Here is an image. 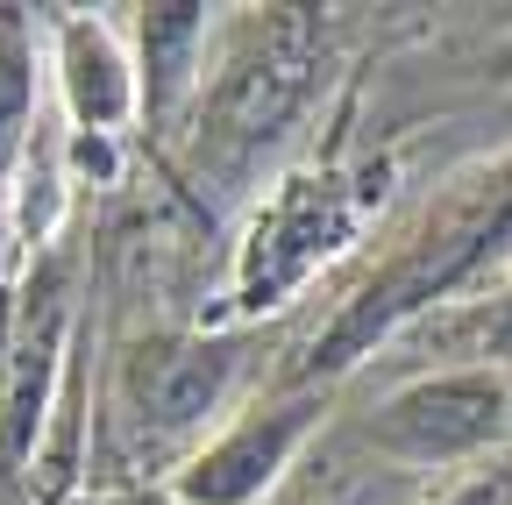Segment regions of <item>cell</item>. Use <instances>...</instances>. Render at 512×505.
<instances>
[{
    "instance_id": "2",
    "label": "cell",
    "mask_w": 512,
    "mask_h": 505,
    "mask_svg": "<svg viewBox=\"0 0 512 505\" xmlns=\"http://www.w3.org/2000/svg\"><path fill=\"white\" fill-rule=\"evenodd\" d=\"M392 193V164H320V171H292L278 178V193L256 207L235 271L221 292V321H256V313H278L285 299L306 292V278L320 264H335L342 249L363 235V221L384 207Z\"/></svg>"
},
{
    "instance_id": "4",
    "label": "cell",
    "mask_w": 512,
    "mask_h": 505,
    "mask_svg": "<svg viewBox=\"0 0 512 505\" xmlns=\"http://www.w3.org/2000/svg\"><path fill=\"white\" fill-rule=\"evenodd\" d=\"M512 434V377L498 363H456L399 385L370 413V449L399 470L477 463Z\"/></svg>"
},
{
    "instance_id": "9",
    "label": "cell",
    "mask_w": 512,
    "mask_h": 505,
    "mask_svg": "<svg viewBox=\"0 0 512 505\" xmlns=\"http://www.w3.org/2000/svg\"><path fill=\"white\" fill-rule=\"evenodd\" d=\"M136 43H143V65H136V114H150L157 129L200 100L207 79V8L200 0H157V8H136Z\"/></svg>"
},
{
    "instance_id": "12",
    "label": "cell",
    "mask_w": 512,
    "mask_h": 505,
    "mask_svg": "<svg viewBox=\"0 0 512 505\" xmlns=\"http://www.w3.org/2000/svg\"><path fill=\"white\" fill-rule=\"evenodd\" d=\"M491 349H512V292L491 306ZM491 349H484V356H491Z\"/></svg>"
},
{
    "instance_id": "3",
    "label": "cell",
    "mask_w": 512,
    "mask_h": 505,
    "mask_svg": "<svg viewBox=\"0 0 512 505\" xmlns=\"http://www.w3.org/2000/svg\"><path fill=\"white\" fill-rule=\"evenodd\" d=\"M320 50H328V22L313 8H264L235 29L228 57L192 100V143L207 171H242L271 136H285V121L313 93Z\"/></svg>"
},
{
    "instance_id": "6",
    "label": "cell",
    "mask_w": 512,
    "mask_h": 505,
    "mask_svg": "<svg viewBox=\"0 0 512 505\" xmlns=\"http://www.w3.org/2000/svg\"><path fill=\"white\" fill-rule=\"evenodd\" d=\"M320 406H328V392H285L271 406H249L235 413L214 441H200L178 470H171V505H264L278 491V477L299 463V449L313 441L320 427Z\"/></svg>"
},
{
    "instance_id": "11",
    "label": "cell",
    "mask_w": 512,
    "mask_h": 505,
    "mask_svg": "<svg viewBox=\"0 0 512 505\" xmlns=\"http://www.w3.org/2000/svg\"><path fill=\"white\" fill-rule=\"evenodd\" d=\"M427 505H512V463L505 470H484V477H463L456 491H441Z\"/></svg>"
},
{
    "instance_id": "1",
    "label": "cell",
    "mask_w": 512,
    "mask_h": 505,
    "mask_svg": "<svg viewBox=\"0 0 512 505\" xmlns=\"http://www.w3.org/2000/svg\"><path fill=\"white\" fill-rule=\"evenodd\" d=\"M505 264H512V171H498L491 185L463 193L441 221H427L356 299H342V313L328 321V335L313 342L306 377H342L349 363L377 356V342H392L406 321L434 313L441 299L477 292Z\"/></svg>"
},
{
    "instance_id": "8",
    "label": "cell",
    "mask_w": 512,
    "mask_h": 505,
    "mask_svg": "<svg viewBox=\"0 0 512 505\" xmlns=\"http://www.w3.org/2000/svg\"><path fill=\"white\" fill-rule=\"evenodd\" d=\"M50 72L57 100L72 114V136H121L136 121V57L100 15H57L50 29Z\"/></svg>"
},
{
    "instance_id": "10",
    "label": "cell",
    "mask_w": 512,
    "mask_h": 505,
    "mask_svg": "<svg viewBox=\"0 0 512 505\" xmlns=\"http://www.w3.org/2000/svg\"><path fill=\"white\" fill-rule=\"evenodd\" d=\"M36 143V36L15 8H0V207Z\"/></svg>"
},
{
    "instance_id": "5",
    "label": "cell",
    "mask_w": 512,
    "mask_h": 505,
    "mask_svg": "<svg viewBox=\"0 0 512 505\" xmlns=\"http://www.w3.org/2000/svg\"><path fill=\"white\" fill-rule=\"evenodd\" d=\"M242 342L235 335H157L121 370V413L150 456H192L214 413L235 392Z\"/></svg>"
},
{
    "instance_id": "7",
    "label": "cell",
    "mask_w": 512,
    "mask_h": 505,
    "mask_svg": "<svg viewBox=\"0 0 512 505\" xmlns=\"http://www.w3.org/2000/svg\"><path fill=\"white\" fill-rule=\"evenodd\" d=\"M72 335H79L72 285H64L57 264H36V278L15 306V328H8V356H0V463L8 470H29V449L50 420Z\"/></svg>"
}]
</instances>
